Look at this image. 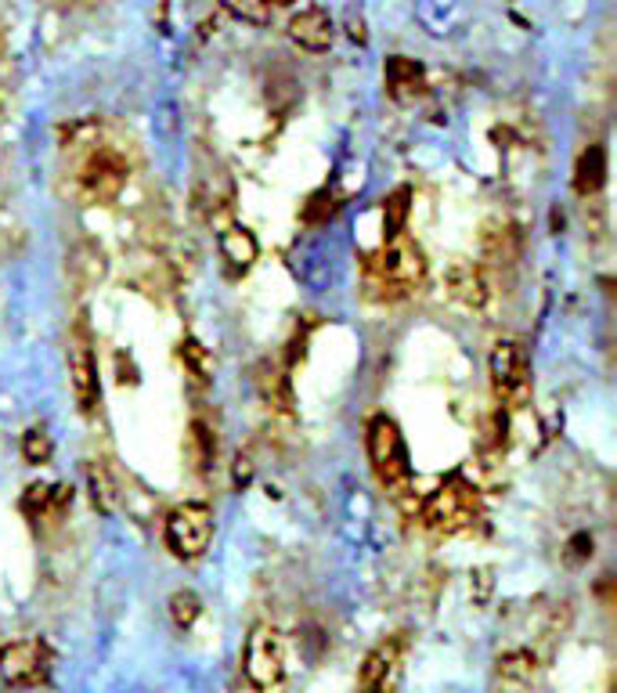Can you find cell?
<instances>
[{
  "label": "cell",
  "mask_w": 617,
  "mask_h": 693,
  "mask_svg": "<svg viewBox=\"0 0 617 693\" xmlns=\"http://www.w3.org/2000/svg\"><path fill=\"white\" fill-rule=\"evenodd\" d=\"M423 279H426V257L404 235L382 242L373 257H365V286L376 289L373 296H379V300H398V296L412 293Z\"/></svg>",
  "instance_id": "6da1fadb"
},
{
  "label": "cell",
  "mask_w": 617,
  "mask_h": 693,
  "mask_svg": "<svg viewBox=\"0 0 617 693\" xmlns=\"http://www.w3.org/2000/svg\"><path fill=\"white\" fill-rule=\"evenodd\" d=\"M477 516H480V495L462 477H448L423 502V524L434 535H462V531H470L477 524Z\"/></svg>",
  "instance_id": "7a4b0ae2"
},
{
  "label": "cell",
  "mask_w": 617,
  "mask_h": 693,
  "mask_svg": "<svg viewBox=\"0 0 617 693\" xmlns=\"http://www.w3.org/2000/svg\"><path fill=\"white\" fill-rule=\"evenodd\" d=\"M242 672L256 693H282L286 686V643L275 625H253L242 647Z\"/></svg>",
  "instance_id": "3957f363"
},
{
  "label": "cell",
  "mask_w": 617,
  "mask_h": 693,
  "mask_svg": "<svg viewBox=\"0 0 617 693\" xmlns=\"http://www.w3.org/2000/svg\"><path fill=\"white\" fill-rule=\"evenodd\" d=\"M365 444H368V463H373L379 485L393 495H401L412 480V463H409V448H404L398 423H393L390 416H376L373 423H368Z\"/></svg>",
  "instance_id": "277c9868"
},
{
  "label": "cell",
  "mask_w": 617,
  "mask_h": 693,
  "mask_svg": "<svg viewBox=\"0 0 617 693\" xmlns=\"http://www.w3.org/2000/svg\"><path fill=\"white\" fill-rule=\"evenodd\" d=\"M488 373H491V387H495V398L505 408H524L530 401L535 376H530V362L521 343L513 340L495 343V351L488 357Z\"/></svg>",
  "instance_id": "5b68a950"
},
{
  "label": "cell",
  "mask_w": 617,
  "mask_h": 693,
  "mask_svg": "<svg viewBox=\"0 0 617 693\" xmlns=\"http://www.w3.org/2000/svg\"><path fill=\"white\" fill-rule=\"evenodd\" d=\"M127 181H130V170L123 163V156L113 152V148H94L88 156V163L80 167L77 195L88 206H108L123 195Z\"/></svg>",
  "instance_id": "8992f818"
},
{
  "label": "cell",
  "mask_w": 617,
  "mask_h": 693,
  "mask_svg": "<svg viewBox=\"0 0 617 693\" xmlns=\"http://www.w3.org/2000/svg\"><path fill=\"white\" fill-rule=\"evenodd\" d=\"M214 542V510L206 502H184L167 516V546L178 560H199Z\"/></svg>",
  "instance_id": "52a82bcc"
},
{
  "label": "cell",
  "mask_w": 617,
  "mask_h": 693,
  "mask_svg": "<svg viewBox=\"0 0 617 693\" xmlns=\"http://www.w3.org/2000/svg\"><path fill=\"white\" fill-rule=\"evenodd\" d=\"M52 675V658L41 639H19L0 647V679L11 690H36Z\"/></svg>",
  "instance_id": "ba28073f"
},
{
  "label": "cell",
  "mask_w": 617,
  "mask_h": 693,
  "mask_svg": "<svg viewBox=\"0 0 617 693\" xmlns=\"http://www.w3.org/2000/svg\"><path fill=\"white\" fill-rule=\"evenodd\" d=\"M404 650H409V639L390 636L382 639L379 647L368 650V658L362 664V693H390L398 686L401 668H404Z\"/></svg>",
  "instance_id": "9c48e42d"
},
{
  "label": "cell",
  "mask_w": 617,
  "mask_h": 693,
  "mask_svg": "<svg viewBox=\"0 0 617 693\" xmlns=\"http://www.w3.org/2000/svg\"><path fill=\"white\" fill-rule=\"evenodd\" d=\"M69 387L77 408L83 416H94L98 401H102V383H98V362L91 354V346L83 340H72L69 346Z\"/></svg>",
  "instance_id": "30bf717a"
},
{
  "label": "cell",
  "mask_w": 617,
  "mask_h": 693,
  "mask_svg": "<svg viewBox=\"0 0 617 693\" xmlns=\"http://www.w3.org/2000/svg\"><path fill=\"white\" fill-rule=\"evenodd\" d=\"M444 286H448L452 300H459L462 307H470V311H484L491 300V282L484 275V268L473 264V260L452 264L448 275H444Z\"/></svg>",
  "instance_id": "8fae6325"
},
{
  "label": "cell",
  "mask_w": 617,
  "mask_h": 693,
  "mask_svg": "<svg viewBox=\"0 0 617 693\" xmlns=\"http://www.w3.org/2000/svg\"><path fill=\"white\" fill-rule=\"evenodd\" d=\"M382 80H387V94L393 102L409 105L415 98L426 94V72L419 61L404 58V55H393L387 58V66H382Z\"/></svg>",
  "instance_id": "7c38bea8"
},
{
  "label": "cell",
  "mask_w": 617,
  "mask_h": 693,
  "mask_svg": "<svg viewBox=\"0 0 617 693\" xmlns=\"http://www.w3.org/2000/svg\"><path fill=\"white\" fill-rule=\"evenodd\" d=\"M289 41L311 55H322L332 47V19L322 8H307L289 19Z\"/></svg>",
  "instance_id": "4fadbf2b"
},
{
  "label": "cell",
  "mask_w": 617,
  "mask_h": 693,
  "mask_svg": "<svg viewBox=\"0 0 617 693\" xmlns=\"http://www.w3.org/2000/svg\"><path fill=\"white\" fill-rule=\"evenodd\" d=\"M538 679L535 650H510L499 658V693H530Z\"/></svg>",
  "instance_id": "5bb4252c"
},
{
  "label": "cell",
  "mask_w": 617,
  "mask_h": 693,
  "mask_svg": "<svg viewBox=\"0 0 617 693\" xmlns=\"http://www.w3.org/2000/svg\"><path fill=\"white\" fill-rule=\"evenodd\" d=\"M220 257L236 271H250L256 264V257H261V242H256V235L245 225H231L220 231Z\"/></svg>",
  "instance_id": "9a60e30c"
},
{
  "label": "cell",
  "mask_w": 617,
  "mask_h": 693,
  "mask_svg": "<svg viewBox=\"0 0 617 693\" xmlns=\"http://www.w3.org/2000/svg\"><path fill=\"white\" fill-rule=\"evenodd\" d=\"M603 184H607V148L603 145H589L582 156H578V167H574V192L589 200V195H596Z\"/></svg>",
  "instance_id": "2e32d148"
},
{
  "label": "cell",
  "mask_w": 617,
  "mask_h": 693,
  "mask_svg": "<svg viewBox=\"0 0 617 693\" xmlns=\"http://www.w3.org/2000/svg\"><path fill=\"white\" fill-rule=\"evenodd\" d=\"M480 246H484V257L491 264H513L516 253H521V242H516V231L510 220H488L484 235H480Z\"/></svg>",
  "instance_id": "e0dca14e"
},
{
  "label": "cell",
  "mask_w": 617,
  "mask_h": 693,
  "mask_svg": "<svg viewBox=\"0 0 617 693\" xmlns=\"http://www.w3.org/2000/svg\"><path fill=\"white\" fill-rule=\"evenodd\" d=\"M409 209H412V189H398L393 195L382 200V235H387V242L398 239V235L404 231Z\"/></svg>",
  "instance_id": "ac0fdd59"
},
{
  "label": "cell",
  "mask_w": 617,
  "mask_h": 693,
  "mask_svg": "<svg viewBox=\"0 0 617 693\" xmlns=\"http://www.w3.org/2000/svg\"><path fill=\"white\" fill-rule=\"evenodd\" d=\"M261 394L264 401H271L278 408V412H293V394H289V376L282 373V368H264L261 373Z\"/></svg>",
  "instance_id": "d6986e66"
},
{
  "label": "cell",
  "mask_w": 617,
  "mask_h": 693,
  "mask_svg": "<svg viewBox=\"0 0 617 693\" xmlns=\"http://www.w3.org/2000/svg\"><path fill=\"white\" fill-rule=\"evenodd\" d=\"M181 362L199 383H206L209 376H214V357H209V351L199 340H192V337L181 340Z\"/></svg>",
  "instance_id": "ffe728a7"
},
{
  "label": "cell",
  "mask_w": 617,
  "mask_h": 693,
  "mask_svg": "<svg viewBox=\"0 0 617 693\" xmlns=\"http://www.w3.org/2000/svg\"><path fill=\"white\" fill-rule=\"evenodd\" d=\"M199 614H203V600L195 597L192 589H181L170 597V617H174V625L181 628V633L199 622Z\"/></svg>",
  "instance_id": "44dd1931"
},
{
  "label": "cell",
  "mask_w": 617,
  "mask_h": 693,
  "mask_svg": "<svg viewBox=\"0 0 617 693\" xmlns=\"http://www.w3.org/2000/svg\"><path fill=\"white\" fill-rule=\"evenodd\" d=\"M192 452H195V466H199V474H206V469L217 463V438L209 433V427L203 423V419H195L192 423Z\"/></svg>",
  "instance_id": "7402d4cb"
},
{
  "label": "cell",
  "mask_w": 617,
  "mask_h": 693,
  "mask_svg": "<svg viewBox=\"0 0 617 693\" xmlns=\"http://www.w3.org/2000/svg\"><path fill=\"white\" fill-rule=\"evenodd\" d=\"M228 15H236L239 22H250V26H267L271 4L267 0H225Z\"/></svg>",
  "instance_id": "603a6c76"
},
{
  "label": "cell",
  "mask_w": 617,
  "mask_h": 693,
  "mask_svg": "<svg viewBox=\"0 0 617 693\" xmlns=\"http://www.w3.org/2000/svg\"><path fill=\"white\" fill-rule=\"evenodd\" d=\"M22 455H26V463H33V466L52 459V438H47L44 427L26 430V438H22Z\"/></svg>",
  "instance_id": "cb8c5ba5"
},
{
  "label": "cell",
  "mask_w": 617,
  "mask_h": 693,
  "mask_svg": "<svg viewBox=\"0 0 617 693\" xmlns=\"http://www.w3.org/2000/svg\"><path fill=\"white\" fill-rule=\"evenodd\" d=\"M88 480H91V499H94V505L102 513H108L113 510V488H108V480H105V474H102V466H88Z\"/></svg>",
  "instance_id": "d4e9b609"
},
{
  "label": "cell",
  "mask_w": 617,
  "mask_h": 693,
  "mask_svg": "<svg viewBox=\"0 0 617 693\" xmlns=\"http://www.w3.org/2000/svg\"><path fill=\"white\" fill-rule=\"evenodd\" d=\"M267 4H293V0H267Z\"/></svg>",
  "instance_id": "484cf974"
}]
</instances>
